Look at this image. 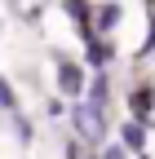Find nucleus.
Masks as SVG:
<instances>
[{"mask_svg": "<svg viewBox=\"0 0 155 159\" xmlns=\"http://www.w3.org/2000/svg\"><path fill=\"white\" fill-rule=\"evenodd\" d=\"M75 128H80V137H89V142H98L102 137V111L98 106H75Z\"/></svg>", "mask_w": 155, "mask_h": 159, "instance_id": "f257e3e1", "label": "nucleus"}, {"mask_svg": "<svg viewBox=\"0 0 155 159\" xmlns=\"http://www.w3.org/2000/svg\"><path fill=\"white\" fill-rule=\"evenodd\" d=\"M58 80H62V89H67V93H80V84H84V75L75 71L71 62H62V57H58Z\"/></svg>", "mask_w": 155, "mask_h": 159, "instance_id": "f03ea898", "label": "nucleus"}, {"mask_svg": "<svg viewBox=\"0 0 155 159\" xmlns=\"http://www.w3.org/2000/svg\"><path fill=\"white\" fill-rule=\"evenodd\" d=\"M120 137H124V146H129V150H142V142H146L142 124H124V128H120Z\"/></svg>", "mask_w": 155, "mask_h": 159, "instance_id": "7ed1b4c3", "label": "nucleus"}, {"mask_svg": "<svg viewBox=\"0 0 155 159\" xmlns=\"http://www.w3.org/2000/svg\"><path fill=\"white\" fill-rule=\"evenodd\" d=\"M13 137H18V142H22V146L31 142V124H27V119H18V124H13Z\"/></svg>", "mask_w": 155, "mask_h": 159, "instance_id": "20e7f679", "label": "nucleus"}, {"mask_svg": "<svg viewBox=\"0 0 155 159\" xmlns=\"http://www.w3.org/2000/svg\"><path fill=\"white\" fill-rule=\"evenodd\" d=\"M106 102V80H93V106Z\"/></svg>", "mask_w": 155, "mask_h": 159, "instance_id": "39448f33", "label": "nucleus"}, {"mask_svg": "<svg viewBox=\"0 0 155 159\" xmlns=\"http://www.w3.org/2000/svg\"><path fill=\"white\" fill-rule=\"evenodd\" d=\"M115 18H120V9H115V5H106V9L98 13V22H102V27H111V22H115Z\"/></svg>", "mask_w": 155, "mask_h": 159, "instance_id": "423d86ee", "label": "nucleus"}, {"mask_svg": "<svg viewBox=\"0 0 155 159\" xmlns=\"http://www.w3.org/2000/svg\"><path fill=\"white\" fill-rule=\"evenodd\" d=\"M133 106H138V111H142V115H146V111H151V93H146V89H142V93H138V97H133Z\"/></svg>", "mask_w": 155, "mask_h": 159, "instance_id": "0eeeda50", "label": "nucleus"}, {"mask_svg": "<svg viewBox=\"0 0 155 159\" xmlns=\"http://www.w3.org/2000/svg\"><path fill=\"white\" fill-rule=\"evenodd\" d=\"M0 106H13V89L5 84V80H0Z\"/></svg>", "mask_w": 155, "mask_h": 159, "instance_id": "6e6552de", "label": "nucleus"}, {"mask_svg": "<svg viewBox=\"0 0 155 159\" xmlns=\"http://www.w3.org/2000/svg\"><path fill=\"white\" fill-rule=\"evenodd\" d=\"M102 159H129V155H124V150H106Z\"/></svg>", "mask_w": 155, "mask_h": 159, "instance_id": "1a4fd4ad", "label": "nucleus"}, {"mask_svg": "<svg viewBox=\"0 0 155 159\" xmlns=\"http://www.w3.org/2000/svg\"><path fill=\"white\" fill-rule=\"evenodd\" d=\"M146 49H155V31H151V40H146Z\"/></svg>", "mask_w": 155, "mask_h": 159, "instance_id": "9d476101", "label": "nucleus"}]
</instances>
